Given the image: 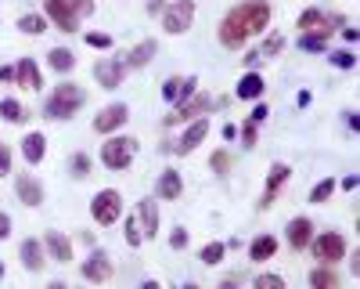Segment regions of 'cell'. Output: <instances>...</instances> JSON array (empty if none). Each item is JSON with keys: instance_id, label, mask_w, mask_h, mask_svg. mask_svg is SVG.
Wrapping results in <instances>:
<instances>
[{"instance_id": "cell-1", "label": "cell", "mask_w": 360, "mask_h": 289, "mask_svg": "<svg viewBox=\"0 0 360 289\" xmlns=\"http://www.w3.org/2000/svg\"><path fill=\"white\" fill-rule=\"evenodd\" d=\"M270 25V4L266 0H242V4H234L224 22H220V44L238 51L245 47L256 33H263V29Z\"/></svg>"}, {"instance_id": "cell-2", "label": "cell", "mask_w": 360, "mask_h": 289, "mask_svg": "<svg viewBox=\"0 0 360 289\" xmlns=\"http://www.w3.org/2000/svg\"><path fill=\"white\" fill-rule=\"evenodd\" d=\"M44 8L62 33H76L79 18L94 15V0H44Z\"/></svg>"}, {"instance_id": "cell-3", "label": "cell", "mask_w": 360, "mask_h": 289, "mask_svg": "<svg viewBox=\"0 0 360 289\" xmlns=\"http://www.w3.org/2000/svg\"><path fill=\"white\" fill-rule=\"evenodd\" d=\"M86 102V94L79 91V83H58L54 91H51V98H47V116L51 120H69V116H76L79 112V105Z\"/></svg>"}, {"instance_id": "cell-4", "label": "cell", "mask_w": 360, "mask_h": 289, "mask_svg": "<svg viewBox=\"0 0 360 289\" xmlns=\"http://www.w3.org/2000/svg\"><path fill=\"white\" fill-rule=\"evenodd\" d=\"M134 156H137V141L134 137H108L101 144V163L108 170H127L134 163Z\"/></svg>"}, {"instance_id": "cell-5", "label": "cell", "mask_w": 360, "mask_h": 289, "mask_svg": "<svg viewBox=\"0 0 360 289\" xmlns=\"http://www.w3.org/2000/svg\"><path fill=\"white\" fill-rule=\"evenodd\" d=\"M90 217H94L101 228L115 224L119 217H123V195H119L115 188H105L94 195V202H90Z\"/></svg>"}, {"instance_id": "cell-6", "label": "cell", "mask_w": 360, "mask_h": 289, "mask_svg": "<svg viewBox=\"0 0 360 289\" xmlns=\"http://www.w3.org/2000/svg\"><path fill=\"white\" fill-rule=\"evenodd\" d=\"M195 22V0H176V4H166L162 11V25H166V33L180 37V33H188Z\"/></svg>"}, {"instance_id": "cell-7", "label": "cell", "mask_w": 360, "mask_h": 289, "mask_svg": "<svg viewBox=\"0 0 360 289\" xmlns=\"http://www.w3.org/2000/svg\"><path fill=\"white\" fill-rule=\"evenodd\" d=\"M310 246H314V257L321 260V264H335V260L346 257V239L339 235V231H324V235L310 239Z\"/></svg>"}, {"instance_id": "cell-8", "label": "cell", "mask_w": 360, "mask_h": 289, "mask_svg": "<svg viewBox=\"0 0 360 289\" xmlns=\"http://www.w3.org/2000/svg\"><path fill=\"white\" fill-rule=\"evenodd\" d=\"M339 25H342L339 15H321L317 8H310V11L299 15V29H303V33H310V37H328V33H332V29H339Z\"/></svg>"}, {"instance_id": "cell-9", "label": "cell", "mask_w": 360, "mask_h": 289, "mask_svg": "<svg viewBox=\"0 0 360 289\" xmlns=\"http://www.w3.org/2000/svg\"><path fill=\"white\" fill-rule=\"evenodd\" d=\"M209 109H213V98L195 91L188 102H180V109H176L173 116H166V127H169V123H184V120H198V116H205Z\"/></svg>"}, {"instance_id": "cell-10", "label": "cell", "mask_w": 360, "mask_h": 289, "mask_svg": "<svg viewBox=\"0 0 360 289\" xmlns=\"http://www.w3.org/2000/svg\"><path fill=\"white\" fill-rule=\"evenodd\" d=\"M112 260H108V253L105 250H94V253H90V260H83V268H79V275L86 278V282H108L112 278Z\"/></svg>"}, {"instance_id": "cell-11", "label": "cell", "mask_w": 360, "mask_h": 289, "mask_svg": "<svg viewBox=\"0 0 360 289\" xmlns=\"http://www.w3.org/2000/svg\"><path fill=\"white\" fill-rule=\"evenodd\" d=\"M130 120V109L127 105H108V109H101L98 116H94V130L98 134H112V130H119V127H123Z\"/></svg>"}, {"instance_id": "cell-12", "label": "cell", "mask_w": 360, "mask_h": 289, "mask_svg": "<svg viewBox=\"0 0 360 289\" xmlns=\"http://www.w3.org/2000/svg\"><path fill=\"white\" fill-rule=\"evenodd\" d=\"M205 134H209V120H205V116H198V120H191V127L184 130V137L173 144V152L176 156H188L191 149H198V144L205 141Z\"/></svg>"}, {"instance_id": "cell-13", "label": "cell", "mask_w": 360, "mask_h": 289, "mask_svg": "<svg viewBox=\"0 0 360 289\" xmlns=\"http://www.w3.org/2000/svg\"><path fill=\"white\" fill-rule=\"evenodd\" d=\"M195 91H198V80H195V76H188V80H184V76H169V80L162 83V98H166V102H188Z\"/></svg>"}, {"instance_id": "cell-14", "label": "cell", "mask_w": 360, "mask_h": 289, "mask_svg": "<svg viewBox=\"0 0 360 289\" xmlns=\"http://www.w3.org/2000/svg\"><path fill=\"white\" fill-rule=\"evenodd\" d=\"M288 178H292V170H288L285 163H274V166H270V173H266V192H263V202H259L263 210L278 199V192L288 185Z\"/></svg>"}, {"instance_id": "cell-15", "label": "cell", "mask_w": 360, "mask_h": 289, "mask_svg": "<svg viewBox=\"0 0 360 289\" xmlns=\"http://www.w3.org/2000/svg\"><path fill=\"white\" fill-rule=\"evenodd\" d=\"M137 214H141V235L144 239H155L159 235V202L155 199H141L137 202Z\"/></svg>"}, {"instance_id": "cell-16", "label": "cell", "mask_w": 360, "mask_h": 289, "mask_svg": "<svg viewBox=\"0 0 360 289\" xmlns=\"http://www.w3.org/2000/svg\"><path fill=\"white\" fill-rule=\"evenodd\" d=\"M15 192H18V199L25 202V207H40V202H44V185L33 178V173H18Z\"/></svg>"}, {"instance_id": "cell-17", "label": "cell", "mask_w": 360, "mask_h": 289, "mask_svg": "<svg viewBox=\"0 0 360 289\" xmlns=\"http://www.w3.org/2000/svg\"><path fill=\"white\" fill-rule=\"evenodd\" d=\"M94 80L105 87V91L119 87V83H123V62H115V58H101V62L94 66Z\"/></svg>"}, {"instance_id": "cell-18", "label": "cell", "mask_w": 360, "mask_h": 289, "mask_svg": "<svg viewBox=\"0 0 360 289\" xmlns=\"http://www.w3.org/2000/svg\"><path fill=\"white\" fill-rule=\"evenodd\" d=\"M310 239H314L310 217H292V221H288V246H292V250H307Z\"/></svg>"}, {"instance_id": "cell-19", "label": "cell", "mask_w": 360, "mask_h": 289, "mask_svg": "<svg viewBox=\"0 0 360 289\" xmlns=\"http://www.w3.org/2000/svg\"><path fill=\"white\" fill-rule=\"evenodd\" d=\"M15 80H18V87H25V91H40V87H44L40 69H37L33 58H22V62L15 66Z\"/></svg>"}, {"instance_id": "cell-20", "label": "cell", "mask_w": 360, "mask_h": 289, "mask_svg": "<svg viewBox=\"0 0 360 289\" xmlns=\"http://www.w3.org/2000/svg\"><path fill=\"white\" fill-rule=\"evenodd\" d=\"M44 246H47V253L58 260V264H69V260H72V242L62 235V231H47Z\"/></svg>"}, {"instance_id": "cell-21", "label": "cell", "mask_w": 360, "mask_h": 289, "mask_svg": "<svg viewBox=\"0 0 360 289\" xmlns=\"http://www.w3.org/2000/svg\"><path fill=\"white\" fill-rule=\"evenodd\" d=\"M18 257H22L25 271H44V246H40L37 239H25V242L18 246Z\"/></svg>"}, {"instance_id": "cell-22", "label": "cell", "mask_w": 360, "mask_h": 289, "mask_svg": "<svg viewBox=\"0 0 360 289\" xmlns=\"http://www.w3.org/2000/svg\"><path fill=\"white\" fill-rule=\"evenodd\" d=\"M155 51H159V44H155V40H141V44L127 54V66H130V69H144V66L155 58Z\"/></svg>"}, {"instance_id": "cell-23", "label": "cell", "mask_w": 360, "mask_h": 289, "mask_svg": "<svg viewBox=\"0 0 360 289\" xmlns=\"http://www.w3.org/2000/svg\"><path fill=\"white\" fill-rule=\"evenodd\" d=\"M44 152H47V141H44V134H25L22 137V156H25V163H40L44 159Z\"/></svg>"}, {"instance_id": "cell-24", "label": "cell", "mask_w": 360, "mask_h": 289, "mask_svg": "<svg viewBox=\"0 0 360 289\" xmlns=\"http://www.w3.org/2000/svg\"><path fill=\"white\" fill-rule=\"evenodd\" d=\"M263 91H266V87H263V76H259V73H245V76H242V83H238V91H234V94L242 98V102H252V98H259Z\"/></svg>"}, {"instance_id": "cell-25", "label": "cell", "mask_w": 360, "mask_h": 289, "mask_svg": "<svg viewBox=\"0 0 360 289\" xmlns=\"http://www.w3.org/2000/svg\"><path fill=\"white\" fill-rule=\"evenodd\" d=\"M180 192H184V181H180V170H166L159 178V195L169 202V199H180Z\"/></svg>"}, {"instance_id": "cell-26", "label": "cell", "mask_w": 360, "mask_h": 289, "mask_svg": "<svg viewBox=\"0 0 360 289\" xmlns=\"http://www.w3.org/2000/svg\"><path fill=\"white\" fill-rule=\"evenodd\" d=\"M274 253H278V239H274V235H259V239L249 246V260H256V264H259V260H270Z\"/></svg>"}, {"instance_id": "cell-27", "label": "cell", "mask_w": 360, "mask_h": 289, "mask_svg": "<svg viewBox=\"0 0 360 289\" xmlns=\"http://www.w3.org/2000/svg\"><path fill=\"white\" fill-rule=\"evenodd\" d=\"M47 66H51L54 73H72V69H76V58H72L69 47H54V51L47 54Z\"/></svg>"}, {"instance_id": "cell-28", "label": "cell", "mask_w": 360, "mask_h": 289, "mask_svg": "<svg viewBox=\"0 0 360 289\" xmlns=\"http://www.w3.org/2000/svg\"><path fill=\"white\" fill-rule=\"evenodd\" d=\"M310 289H339V275L328 264H321V268L310 271Z\"/></svg>"}, {"instance_id": "cell-29", "label": "cell", "mask_w": 360, "mask_h": 289, "mask_svg": "<svg viewBox=\"0 0 360 289\" xmlns=\"http://www.w3.org/2000/svg\"><path fill=\"white\" fill-rule=\"evenodd\" d=\"M0 120H4V123H22V120H29V112L15 98H4V102H0Z\"/></svg>"}, {"instance_id": "cell-30", "label": "cell", "mask_w": 360, "mask_h": 289, "mask_svg": "<svg viewBox=\"0 0 360 289\" xmlns=\"http://www.w3.org/2000/svg\"><path fill=\"white\" fill-rule=\"evenodd\" d=\"M224 257H227V246H224V242H209V246H202V253H198V260H202V264H209V268H217Z\"/></svg>"}, {"instance_id": "cell-31", "label": "cell", "mask_w": 360, "mask_h": 289, "mask_svg": "<svg viewBox=\"0 0 360 289\" xmlns=\"http://www.w3.org/2000/svg\"><path fill=\"white\" fill-rule=\"evenodd\" d=\"M18 29H22V33H29V37H40L44 29H47V22L40 15H22L18 18Z\"/></svg>"}, {"instance_id": "cell-32", "label": "cell", "mask_w": 360, "mask_h": 289, "mask_svg": "<svg viewBox=\"0 0 360 289\" xmlns=\"http://www.w3.org/2000/svg\"><path fill=\"white\" fill-rule=\"evenodd\" d=\"M335 185H339L335 178H324V181H321V185H317V188L310 192V202H324V199H332V192H335Z\"/></svg>"}, {"instance_id": "cell-33", "label": "cell", "mask_w": 360, "mask_h": 289, "mask_svg": "<svg viewBox=\"0 0 360 289\" xmlns=\"http://www.w3.org/2000/svg\"><path fill=\"white\" fill-rule=\"evenodd\" d=\"M335 69H353L356 66V54L353 51H332V58H328Z\"/></svg>"}, {"instance_id": "cell-34", "label": "cell", "mask_w": 360, "mask_h": 289, "mask_svg": "<svg viewBox=\"0 0 360 289\" xmlns=\"http://www.w3.org/2000/svg\"><path fill=\"white\" fill-rule=\"evenodd\" d=\"M69 170L76 173V178H90V156H83V152H76V156L69 159Z\"/></svg>"}, {"instance_id": "cell-35", "label": "cell", "mask_w": 360, "mask_h": 289, "mask_svg": "<svg viewBox=\"0 0 360 289\" xmlns=\"http://www.w3.org/2000/svg\"><path fill=\"white\" fill-rule=\"evenodd\" d=\"M144 235H141V224H137V214L127 217V246H141Z\"/></svg>"}, {"instance_id": "cell-36", "label": "cell", "mask_w": 360, "mask_h": 289, "mask_svg": "<svg viewBox=\"0 0 360 289\" xmlns=\"http://www.w3.org/2000/svg\"><path fill=\"white\" fill-rule=\"evenodd\" d=\"M252 289H288V285H285L281 275H259V278L252 282Z\"/></svg>"}, {"instance_id": "cell-37", "label": "cell", "mask_w": 360, "mask_h": 289, "mask_svg": "<svg viewBox=\"0 0 360 289\" xmlns=\"http://www.w3.org/2000/svg\"><path fill=\"white\" fill-rule=\"evenodd\" d=\"M324 44H328V37H310V33L299 37V47L303 51H324Z\"/></svg>"}, {"instance_id": "cell-38", "label": "cell", "mask_w": 360, "mask_h": 289, "mask_svg": "<svg viewBox=\"0 0 360 289\" xmlns=\"http://www.w3.org/2000/svg\"><path fill=\"white\" fill-rule=\"evenodd\" d=\"M86 44L98 47V51H112V37L108 33H86Z\"/></svg>"}, {"instance_id": "cell-39", "label": "cell", "mask_w": 360, "mask_h": 289, "mask_svg": "<svg viewBox=\"0 0 360 289\" xmlns=\"http://www.w3.org/2000/svg\"><path fill=\"white\" fill-rule=\"evenodd\" d=\"M209 166H213L217 173H227V170H231V156H227V152H213V159H209Z\"/></svg>"}, {"instance_id": "cell-40", "label": "cell", "mask_w": 360, "mask_h": 289, "mask_svg": "<svg viewBox=\"0 0 360 289\" xmlns=\"http://www.w3.org/2000/svg\"><path fill=\"white\" fill-rule=\"evenodd\" d=\"M278 51H285V37H281V33L266 37V44H263V54H278Z\"/></svg>"}, {"instance_id": "cell-41", "label": "cell", "mask_w": 360, "mask_h": 289, "mask_svg": "<svg viewBox=\"0 0 360 289\" xmlns=\"http://www.w3.org/2000/svg\"><path fill=\"white\" fill-rule=\"evenodd\" d=\"M238 134H242V141L249 144V149H252V144H256V137H259V134H256V123H252V120H245V123H242V130H238Z\"/></svg>"}, {"instance_id": "cell-42", "label": "cell", "mask_w": 360, "mask_h": 289, "mask_svg": "<svg viewBox=\"0 0 360 289\" xmlns=\"http://www.w3.org/2000/svg\"><path fill=\"white\" fill-rule=\"evenodd\" d=\"M8 170H11V149H8L4 141H0V178H4Z\"/></svg>"}, {"instance_id": "cell-43", "label": "cell", "mask_w": 360, "mask_h": 289, "mask_svg": "<svg viewBox=\"0 0 360 289\" xmlns=\"http://www.w3.org/2000/svg\"><path fill=\"white\" fill-rule=\"evenodd\" d=\"M169 246H173V250H184V246H188V231H184V228H176L173 235H169Z\"/></svg>"}, {"instance_id": "cell-44", "label": "cell", "mask_w": 360, "mask_h": 289, "mask_svg": "<svg viewBox=\"0 0 360 289\" xmlns=\"http://www.w3.org/2000/svg\"><path fill=\"white\" fill-rule=\"evenodd\" d=\"M8 235H11V217L0 214V239H8Z\"/></svg>"}, {"instance_id": "cell-45", "label": "cell", "mask_w": 360, "mask_h": 289, "mask_svg": "<svg viewBox=\"0 0 360 289\" xmlns=\"http://www.w3.org/2000/svg\"><path fill=\"white\" fill-rule=\"evenodd\" d=\"M266 116H270V112H266V105H256V109H252V116H249V120H252V123H263Z\"/></svg>"}, {"instance_id": "cell-46", "label": "cell", "mask_w": 360, "mask_h": 289, "mask_svg": "<svg viewBox=\"0 0 360 289\" xmlns=\"http://www.w3.org/2000/svg\"><path fill=\"white\" fill-rule=\"evenodd\" d=\"M148 11H152V15H162V11H166V0H148Z\"/></svg>"}, {"instance_id": "cell-47", "label": "cell", "mask_w": 360, "mask_h": 289, "mask_svg": "<svg viewBox=\"0 0 360 289\" xmlns=\"http://www.w3.org/2000/svg\"><path fill=\"white\" fill-rule=\"evenodd\" d=\"M0 80H15V69H8V66H4V69H0Z\"/></svg>"}, {"instance_id": "cell-48", "label": "cell", "mask_w": 360, "mask_h": 289, "mask_svg": "<svg viewBox=\"0 0 360 289\" xmlns=\"http://www.w3.org/2000/svg\"><path fill=\"white\" fill-rule=\"evenodd\" d=\"M141 289H162L159 282H152V278H148V282H141Z\"/></svg>"}, {"instance_id": "cell-49", "label": "cell", "mask_w": 360, "mask_h": 289, "mask_svg": "<svg viewBox=\"0 0 360 289\" xmlns=\"http://www.w3.org/2000/svg\"><path fill=\"white\" fill-rule=\"evenodd\" d=\"M220 289H238V282H234V278H227V282H220Z\"/></svg>"}, {"instance_id": "cell-50", "label": "cell", "mask_w": 360, "mask_h": 289, "mask_svg": "<svg viewBox=\"0 0 360 289\" xmlns=\"http://www.w3.org/2000/svg\"><path fill=\"white\" fill-rule=\"evenodd\" d=\"M47 289H69V285H65V282H51Z\"/></svg>"}, {"instance_id": "cell-51", "label": "cell", "mask_w": 360, "mask_h": 289, "mask_svg": "<svg viewBox=\"0 0 360 289\" xmlns=\"http://www.w3.org/2000/svg\"><path fill=\"white\" fill-rule=\"evenodd\" d=\"M184 289H198V285H195V282H188V285H184Z\"/></svg>"}, {"instance_id": "cell-52", "label": "cell", "mask_w": 360, "mask_h": 289, "mask_svg": "<svg viewBox=\"0 0 360 289\" xmlns=\"http://www.w3.org/2000/svg\"><path fill=\"white\" fill-rule=\"evenodd\" d=\"M0 278H4V264H0Z\"/></svg>"}]
</instances>
